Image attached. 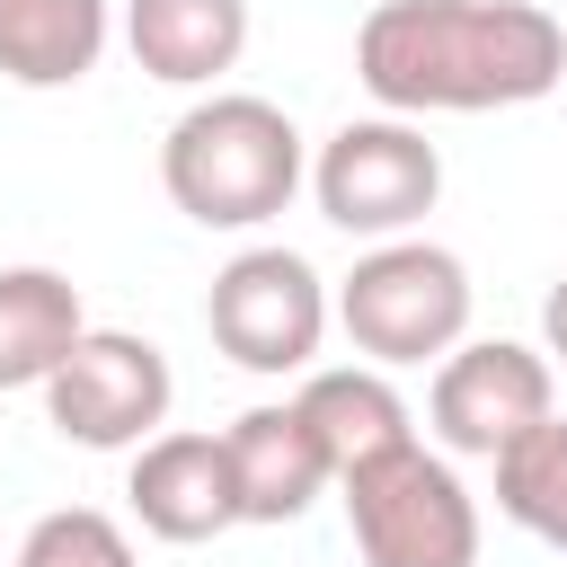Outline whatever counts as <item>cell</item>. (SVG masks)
<instances>
[{
	"instance_id": "cell-1",
	"label": "cell",
	"mask_w": 567,
	"mask_h": 567,
	"mask_svg": "<svg viewBox=\"0 0 567 567\" xmlns=\"http://www.w3.org/2000/svg\"><path fill=\"white\" fill-rule=\"evenodd\" d=\"M354 80L381 115H496L567 80V27L540 0H381L354 27Z\"/></svg>"
},
{
	"instance_id": "cell-2",
	"label": "cell",
	"mask_w": 567,
	"mask_h": 567,
	"mask_svg": "<svg viewBox=\"0 0 567 567\" xmlns=\"http://www.w3.org/2000/svg\"><path fill=\"white\" fill-rule=\"evenodd\" d=\"M159 186L195 230H266L310 186V151L275 97L204 89L159 142Z\"/></svg>"
},
{
	"instance_id": "cell-3",
	"label": "cell",
	"mask_w": 567,
	"mask_h": 567,
	"mask_svg": "<svg viewBox=\"0 0 567 567\" xmlns=\"http://www.w3.org/2000/svg\"><path fill=\"white\" fill-rule=\"evenodd\" d=\"M337 328L363 363H443L470 337V266L443 239H381L337 284Z\"/></svg>"
},
{
	"instance_id": "cell-4",
	"label": "cell",
	"mask_w": 567,
	"mask_h": 567,
	"mask_svg": "<svg viewBox=\"0 0 567 567\" xmlns=\"http://www.w3.org/2000/svg\"><path fill=\"white\" fill-rule=\"evenodd\" d=\"M204 328H213V346H221L239 372H257V381H301V372H319V346H328V328H337V292L319 284V266H310L301 248L257 239V248H239V257L213 275Z\"/></svg>"
},
{
	"instance_id": "cell-5",
	"label": "cell",
	"mask_w": 567,
	"mask_h": 567,
	"mask_svg": "<svg viewBox=\"0 0 567 567\" xmlns=\"http://www.w3.org/2000/svg\"><path fill=\"white\" fill-rule=\"evenodd\" d=\"M337 487H346V532L363 567H478V496L443 452L399 443L346 470Z\"/></svg>"
},
{
	"instance_id": "cell-6",
	"label": "cell",
	"mask_w": 567,
	"mask_h": 567,
	"mask_svg": "<svg viewBox=\"0 0 567 567\" xmlns=\"http://www.w3.org/2000/svg\"><path fill=\"white\" fill-rule=\"evenodd\" d=\"M310 195L346 239H416V221L443 204V151L408 115H354L310 151Z\"/></svg>"
},
{
	"instance_id": "cell-7",
	"label": "cell",
	"mask_w": 567,
	"mask_h": 567,
	"mask_svg": "<svg viewBox=\"0 0 567 567\" xmlns=\"http://www.w3.org/2000/svg\"><path fill=\"white\" fill-rule=\"evenodd\" d=\"M35 399H44V425L80 452H142L177 408V372L142 328H89Z\"/></svg>"
},
{
	"instance_id": "cell-8",
	"label": "cell",
	"mask_w": 567,
	"mask_h": 567,
	"mask_svg": "<svg viewBox=\"0 0 567 567\" xmlns=\"http://www.w3.org/2000/svg\"><path fill=\"white\" fill-rule=\"evenodd\" d=\"M425 416H434V443L461 452V461H496L505 443H523L540 416H558V363L523 337H461L443 363H434V390H425Z\"/></svg>"
},
{
	"instance_id": "cell-9",
	"label": "cell",
	"mask_w": 567,
	"mask_h": 567,
	"mask_svg": "<svg viewBox=\"0 0 567 567\" xmlns=\"http://www.w3.org/2000/svg\"><path fill=\"white\" fill-rule=\"evenodd\" d=\"M124 505L151 540H213L239 523V478H230V443L221 434H151L124 470Z\"/></svg>"
},
{
	"instance_id": "cell-10",
	"label": "cell",
	"mask_w": 567,
	"mask_h": 567,
	"mask_svg": "<svg viewBox=\"0 0 567 567\" xmlns=\"http://www.w3.org/2000/svg\"><path fill=\"white\" fill-rule=\"evenodd\" d=\"M221 443H230V478H239V523H301L337 487V470H328V452L292 399L239 408L221 425Z\"/></svg>"
},
{
	"instance_id": "cell-11",
	"label": "cell",
	"mask_w": 567,
	"mask_h": 567,
	"mask_svg": "<svg viewBox=\"0 0 567 567\" xmlns=\"http://www.w3.org/2000/svg\"><path fill=\"white\" fill-rule=\"evenodd\" d=\"M292 408L310 416V434H319L337 478L381 461V452H399V443H416V416H408V399H399V381L381 363H319V372H301Z\"/></svg>"
},
{
	"instance_id": "cell-12",
	"label": "cell",
	"mask_w": 567,
	"mask_h": 567,
	"mask_svg": "<svg viewBox=\"0 0 567 567\" xmlns=\"http://www.w3.org/2000/svg\"><path fill=\"white\" fill-rule=\"evenodd\" d=\"M124 44L168 89H213L248 53V0H124Z\"/></svg>"
},
{
	"instance_id": "cell-13",
	"label": "cell",
	"mask_w": 567,
	"mask_h": 567,
	"mask_svg": "<svg viewBox=\"0 0 567 567\" xmlns=\"http://www.w3.org/2000/svg\"><path fill=\"white\" fill-rule=\"evenodd\" d=\"M115 35V0H0V80L80 89Z\"/></svg>"
},
{
	"instance_id": "cell-14",
	"label": "cell",
	"mask_w": 567,
	"mask_h": 567,
	"mask_svg": "<svg viewBox=\"0 0 567 567\" xmlns=\"http://www.w3.org/2000/svg\"><path fill=\"white\" fill-rule=\"evenodd\" d=\"M80 337L89 310L62 266H0V390H44Z\"/></svg>"
},
{
	"instance_id": "cell-15",
	"label": "cell",
	"mask_w": 567,
	"mask_h": 567,
	"mask_svg": "<svg viewBox=\"0 0 567 567\" xmlns=\"http://www.w3.org/2000/svg\"><path fill=\"white\" fill-rule=\"evenodd\" d=\"M496 514L567 558V416H540L523 443L496 452Z\"/></svg>"
},
{
	"instance_id": "cell-16",
	"label": "cell",
	"mask_w": 567,
	"mask_h": 567,
	"mask_svg": "<svg viewBox=\"0 0 567 567\" xmlns=\"http://www.w3.org/2000/svg\"><path fill=\"white\" fill-rule=\"evenodd\" d=\"M9 567H142V558H133V532H124L115 514H97V505H53V514L27 523V540H18Z\"/></svg>"
},
{
	"instance_id": "cell-17",
	"label": "cell",
	"mask_w": 567,
	"mask_h": 567,
	"mask_svg": "<svg viewBox=\"0 0 567 567\" xmlns=\"http://www.w3.org/2000/svg\"><path fill=\"white\" fill-rule=\"evenodd\" d=\"M540 354L567 372V275L549 284V301H540Z\"/></svg>"
}]
</instances>
